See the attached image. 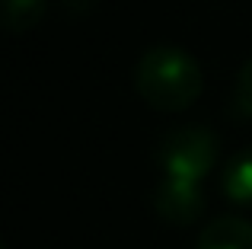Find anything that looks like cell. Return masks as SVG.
I'll use <instances>...</instances> for the list:
<instances>
[{
    "label": "cell",
    "instance_id": "7a4b0ae2",
    "mask_svg": "<svg viewBox=\"0 0 252 249\" xmlns=\"http://www.w3.org/2000/svg\"><path fill=\"white\" fill-rule=\"evenodd\" d=\"M217 156H220V141L214 131L201 128V124H185V128H172L160 137L154 160L160 166V176L201 182L214 169Z\"/></svg>",
    "mask_w": 252,
    "mask_h": 249
},
{
    "label": "cell",
    "instance_id": "6da1fadb",
    "mask_svg": "<svg viewBox=\"0 0 252 249\" xmlns=\"http://www.w3.org/2000/svg\"><path fill=\"white\" fill-rule=\"evenodd\" d=\"M134 90L157 112H182L204 90L201 64L179 45H154L134 67Z\"/></svg>",
    "mask_w": 252,
    "mask_h": 249
},
{
    "label": "cell",
    "instance_id": "52a82bcc",
    "mask_svg": "<svg viewBox=\"0 0 252 249\" xmlns=\"http://www.w3.org/2000/svg\"><path fill=\"white\" fill-rule=\"evenodd\" d=\"M233 106L240 109V115L252 119V61H246L236 74V83H233Z\"/></svg>",
    "mask_w": 252,
    "mask_h": 249
},
{
    "label": "cell",
    "instance_id": "5b68a950",
    "mask_svg": "<svg viewBox=\"0 0 252 249\" xmlns=\"http://www.w3.org/2000/svg\"><path fill=\"white\" fill-rule=\"evenodd\" d=\"M48 13V0H0V29L23 35L35 29Z\"/></svg>",
    "mask_w": 252,
    "mask_h": 249
},
{
    "label": "cell",
    "instance_id": "8992f818",
    "mask_svg": "<svg viewBox=\"0 0 252 249\" xmlns=\"http://www.w3.org/2000/svg\"><path fill=\"white\" fill-rule=\"evenodd\" d=\"M223 195L240 208H252V147H243L223 169Z\"/></svg>",
    "mask_w": 252,
    "mask_h": 249
},
{
    "label": "cell",
    "instance_id": "ba28073f",
    "mask_svg": "<svg viewBox=\"0 0 252 249\" xmlns=\"http://www.w3.org/2000/svg\"><path fill=\"white\" fill-rule=\"evenodd\" d=\"M0 249H6V243H3V237H0Z\"/></svg>",
    "mask_w": 252,
    "mask_h": 249
},
{
    "label": "cell",
    "instance_id": "277c9868",
    "mask_svg": "<svg viewBox=\"0 0 252 249\" xmlns=\"http://www.w3.org/2000/svg\"><path fill=\"white\" fill-rule=\"evenodd\" d=\"M195 249H252V224L236 214L214 218L208 227H201Z\"/></svg>",
    "mask_w": 252,
    "mask_h": 249
},
{
    "label": "cell",
    "instance_id": "3957f363",
    "mask_svg": "<svg viewBox=\"0 0 252 249\" xmlns=\"http://www.w3.org/2000/svg\"><path fill=\"white\" fill-rule=\"evenodd\" d=\"M154 208L166 224H176V227L195 224L204 211L201 182H185V179L160 176V182L154 188Z\"/></svg>",
    "mask_w": 252,
    "mask_h": 249
}]
</instances>
